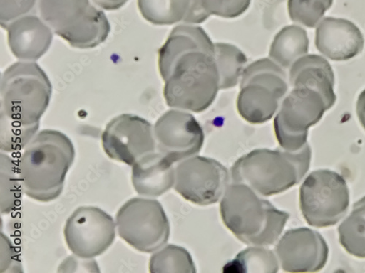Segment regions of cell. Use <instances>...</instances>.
I'll return each instance as SVG.
<instances>
[{
    "label": "cell",
    "instance_id": "obj_1",
    "mask_svg": "<svg viewBox=\"0 0 365 273\" xmlns=\"http://www.w3.org/2000/svg\"><path fill=\"white\" fill-rule=\"evenodd\" d=\"M75 156L73 144L63 133L46 129L37 134L19 161L24 194L41 203L57 199Z\"/></svg>",
    "mask_w": 365,
    "mask_h": 273
},
{
    "label": "cell",
    "instance_id": "obj_2",
    "mask_svg": "<svg viewBox=\"0 0 365 273\" xmlns=\"http://www.w3.org/2000/svg\"><path fill=\"white\" fill-rule=\"evenodd\" d=\"M220 212L225 226L240 241L255 247L275 244L289 218L250 186L235 182L222 196Z\"/></svg>",
    "mask_w": 365,
    "mask_h": 273
},
{
    "label": "cell",
    "instance_id": "obj_3",
    "mask_svg": "<svg viewBox=\"0 0 365 273\" xmlns=\"http://www.w3.org/2000/svg\"><path fill=\"white\" fill-rule=\"evenodd\" d=\"M312 155L309 144L296 151L255 149L235 163L232 180L250 186L259 196L277 195L299 183L310 168Z\"/></svg>",
    "mask_w": 365,
    "mask_h": 273
},
{
    "label": "cell",
    "instance_id": "obj_4",
    "mask_svg": "<svg viewBox=\"0 0 365 273\" xmlns=\"http://www.w3.org/2000/svg\"><path fill=\"white\" fill-rule=\"evenodd\" d=\"M162 78L167 105L181 110L196 113L206 110L220 90L215 52L205 50L180 55Z\"/></svg>",
    "mask_w": 365,
    "mask_h": 273
},
{
    "label": "cell",
    "instance_id": "obj_5",
    "mask_svg": "<svg viewBox=\"0 0 365 273\" xmlns=\"http://www.w3.org/2000/svg\"><path fill=\"white\" fill-rule=\"evenodd\" d=\"M51 96V84L35 63L21 62L9 67L0 84V115L24 126L40 124Z\"/></svg>",
    "mask_w": 365,
    "mask_h": 273
},
{
    "label": "cell",
    "instance_id": "obj_6",
    "mask_svg": "<svg viewBox=\"0 0 365 273\" xmlns=\"http://www.w3.org/2000/svg\"><path fill=\"white\" fill-rule=\"evenodd\" d=\"M38 12L53 33L73 48H96L110 31L104 12L89 0H39Z\"/></svg>",
    "mask_w": 365,
    "mask_h": 273
},
{
    "label": "cell",
    "instance_id": "obj_7",
    "mask_svg": "<svg viewBox=\"0 0 365 273\" xmlns=\"http://www.w3.org/2000/svg\"><path fill=\"white\" fill-rule=\"evenodd\" d=\"M287 90L283 68L271 58L257 60L241 76L237 111L252 124H264L277 112Z\"/></svg>",
    "mask_w": 365,
    "mask_h": 273
},
{
    "label": "cell",
    "instance_id": "obj_8",
    "mask_svg": "<svg viewBox=\"0 0 365 273\" xmlns=\"http://www.w3.org/2000/svg\"><path fill=\"white\" fill-rule=\"evenodd\" d=\"M118 236L142 253H154L165 246L170 223L160 203L148 198H133L121 206L115 216Z\"/></svg>",
    "mask_w": 365,
    "mask_h": 273
},
{
    "label": "cell",
    "instance_id": "obj_9",
    "mask_svg": "<svg viewBox=\"0 0 365 273\" xmlns=\"http://www.w3.org/2000/svg\"><path fill=\"white\" fill-rule=\"evenodd\" d=\"M349 191L345 178L329 170L310 173L299 189V206L308 224L316 228L336 225L349 205Z\"/></svg>",
    "mask_w": 365,
    "mask_h": 273
},
{
    "label": "cell",
    "instance_id": "obj_10",
    "mask_svg": "<svg viewBox=\"0 0 365 273\" xmlns=\"http://www.w3.org/2000/svg\"><path fill=\"white\" fill-rule=\"evenodd\" d=\"M329 109L323 97L308 87H294L274 119L277 139L285 150L296 151L307 143L308 132Z\"/></svg>",
    "mask_w": 365,
    "mask_h": 273
},
{
    "label": "cell",
    "instance_id": "obj_11",
    "mask_svg": "<svg viewBox=\"0 0 365 273\" xmlns=\"http://www.w3.org/2000/svg\"><path fill=\"white\" fill-rule=\"evenodd\" d=\"M116 231L115 221L106 211L95 206H81L67 220L64 237L73 254L96 258L111 247Z\"/></svg>",
    "mask_w": 365,
    "mask_h": 273
},
{
    "label": "cell",
    "instance_id": "obj_12",
    "mask_svg": "<svg viewBox=\"0 0 365 273\" xmlns=\"http://www.w3.org/2000/svg\"><path fill=\"white\" fill-rule=\"evenodd\" d=\"M101 139L103 150L110 159L131 166L157 149L153 127L146 119L130 114L110 120Z\"/></svg>",
    "mask_w": 365,
    "mask_h": 273
},
{
    "label": "cell",
    "instance_id": "obj_13",
    "mask_svg": "<svg viewBox=\"0 0 365 273\" xmlns=\"http://www.w3.org/2000/svg\"><path fill=\"white\" fill-rule=\"evenodd\" d=\"M230 181L228 170L220 162L195 156L182 161L175 168L174 188L186 200L199 205L217 203Z\"/></svg>",
    "mask_w": 365,
    "mask_h": 273
},
{
    "label": "cell",
    "instance_id": "obj_14",
    "mask_svg": "<svg viewBox=\"0 0 365 273\" xmlns=\"http://www.w3.org/2000/svg\"><path fill=\"white\" fill-rule=\"evenodd\" d=\"M154 131L158 151L173 164L198 154L204 143V132L197 120L180 110L165 112Z\"/></svg>",
    "mask_w": 365,
    "mask_h": 273
},
{
    "label": "cell",
    "instance_id": "obj_15",
    "mask_svg": "<svg viewBox=\"0 0 365 273\" xmlns=\"http://www.w3.org/2000/svg\"><path fill=\"white\" fill-rule=\"evenodd\" d=\"M282 269L288 272H314L325 266L329 248L324 237L307 228L288 230L276 247Z\"/></svg>",
    "mask_w": 365,
    "mask_h": 273
},
{
    "label": "cell",
    "instance_id": "obj_16",
    "mask_svg": "<svg viewBox=\"0 0 365 273\" xmlns=\"http://www.w3.org/2000/svg\"><path fill=\"white\" fill-rule=\"evenodd\" d=\"M315 44L324 55L341 62L359 54L364 41L359 28L350 21L327 17L317 26Z\"/></svg>",
    "mask_w": 365,
    "mask_h": 273
},
{
    "label": "cell",
    "instance_id": "obj_17",
    "mask_svg": "<svg viewBox=\"0 0 365 273\" xmlns=\"http://www.w3.org/2000/svg\"><path fill=\"white\" fill-rule=\"evenodd\" d=\"M9 48L15 57L23 62H34L48 50L53 31L41 17L36 14L21 17L5 28Z\"/></svg>",
    "mask_w": 365,
    "mask_h": 273
},
{
    "label": "cell",
    "instance_id": "obj_18",
    "mask_svg": "<svg viewBox=\"0 0 365 273\" xmlns=\"http://www.w3.org/2000/svg\"><path fill=\"white\" fill-rule=\"evenodd\" d=\"M173 163L157 151L139 159L132 169V183L138 195L148 198L160 197L175 185Z\"/></svg>",
    "mask_w": 365,
    "mask_h": 273
},
{
    "label": "cell",
    "instance_id": "obj_19",
    "mask_svg": "<svg viewBox=\"0 0 365 273\" xmlns=\"http://www.w3.org/2000/svg\"><path fill=\"white\" fill-rule=\"evenodd\" d=\"M289 80L294 87H308L317 91L330 109L336 102L334 93V77L327 60L317 55L299 58L291 67Z\"/></svg>",
    "mask_w": 365,
    "mask_h": 273
},
{
    "label": "cell",
    "instance_id": "obj_20",
    "mask_svg": "<svg viewBox=\"0 0 365 273\" xmlns=\"http://www.w3.org/2000/svg\"><path fill=\"white\" fill-rule=\"evenodd\" d=\"M196 50L215 52V44L205 30L200 26L191 25L175 27L158 51V65L161 77L165 75L180 55Z\"/></svg>",
    "mask_w": 365,
    "mask_h": 273
},
{
    "label": "cell",
    "instance_id": "obj_21",
    "mask_svg": "<svg viewBox=\"0 0 365 273\" xmlns=\"http://www.w3.org/2000/svg\"><path fill=\"white\" fill-rule=\"evenodd\" d=\"M309 46L305 29L295 25L287 26L274 38L269 56L283 69H288L308 53Z\"/></svg>",
    "mask_w": 365,
    "mask_h": 273
},
{
    "label": "cell",
    "instance_id": "obj_22",
    "mask_svg": "<svg viewBox=\"0 0 365 273\" xmlns=\"http://www.w3.org/2000/svg\"><path fill=\"white\" fill-rule=\"evenodd\" d=\"M24 188L19 163L6 153L0 155V211L9 215L19 205Z\"/></svg>",
    "mask_w": 365,
    "mask_h": 273
},
{
    "label": "cell",
    "instance_id": "obj_23",
    "mask_svg": "<svg viewBox=\"0 0 365 273\" xmlns=\"http://www.w3.org/2000/svg\"><path fill=\"white\" fill-rule=\"evenodd\" d=\"M339 233L341 245L349 255L365 258V196L354 204Z\"/></svg>",
    "mask_w": 365,
    "mask_h": 273
},
{
    "label": "cell",
    "instance_id": "obj_24",
    "mask_svg": "<svg viewBox=\"0 0 365 273\" xmlns=\"http://www.w3.org/2000/svg\"><path fill=\"white\" fill-rule=\"evenodd\" d=\"M191 0H138L142 16L155 25H172L184 21L188 14Z\"/></svg>",
    "mask_w": 365,
    "mask_h": 273
},
{
    "label": "cell",
    "instance_id": "obj_25",
    "mask_svg": "<svg viewBox=\"0 0 365 273\" xmlns=\"http://www.w3.org/2000/svg\"><path fill=\"white\" fill-rule=\"evenodd\" d=\"M279 262L276 254L264 247H253L243 250L224 267V272L237 273H276Z\"/></svg>",
    "mask_w": 365,
    "mask_h": 273
},
{
    "label": "cell",
    "instance_id": "obj_26",
    "mask_svg": "<svg viewBox=\"0 0 365 273\" xmlns=\"http://www.w3.org/2000/svg\"><path fill=\"white\" fill-rule=\"evenodd\" d=\"M215 58L220 73V90L235 87L247 64L246 55L233 45L215 43Z\"/></svg>",
    "mask_w": 365,
    "mask_h": 273
},
{
    "label": "cell",
    "instance_id": "obj_27",
    "mask_svg": "<svg viewBox=\"0 0 365 273\" xmlns=\"http://www.w3.org/2000/svg\"><path fill=\"white\" fill-rule=\"evenodd\" d=\"M151 273H195L196 267L191 255L185 248L164 246L154 252L149 260Z\"/></svg>",
    "mask_w": 365,
    "mask_h": 273
},
{
    "label": "cell",
    "instance_id": "obj_28",
    "mask_svg": "<svg viewBox=\"0 0 365 273\" xmlns=\"http://www.w3.org/2000/svg\"><path fill=\"white\" fill-rule=\"evenodd\" d=\"M40 124L24 126L0 115V149L4 153H16L28 145L37 134Z\"/></svg>",
    "mask_w": 365,
    "mask_h": 273
},
{
    "label": "cell",
    "instance_id": "obj_29",
    "mask_svg": "<svg viewBox=\"0 0 365 273\" xmlns=\"http://www.w3.org/2000/svg\"><path fill=\"white\" fill-rule=\"evenodd\" d=\"M332 3L333 0H288V12L294 23L314 28Z\"/></svg>",
    "mask_w": 365,
    "mask_h": 273
},
{
    "label": "cell",
    "instance_id": "obj_30",
    "mask_svg": "<svg viewBox=\"0 0 365 273\" xmlns=\"http://www.w3.org/2000/svg\"><path fill=\"white\" fill-rule=\"evenodd\" d=\"M203 11L209 16L234 18L245 14L251 0H198Z\"/></svg>",
    "mask_w": 365,
    "mask_h": 273
},
{
    "label": "cell",
    "instance_id": "obj_31",
    "mask_svg": "<svg viewBox=\"0 0 365 273\" xmlns=\"http://www.w3.org/2000/svg\"><path fill=\"white\" fill-rule=\"evenodd\" d=\"M39 0H0V23L4 29L12 21L35 14Z\"/></svg>",
    "mask_w": 365,
    "mask_h": 273
},
{
    "label": "cell",
    "instance_id": "obj_32",
    "mask_svg": "<svg viewBox=\"0 0 365 273\" xmlns=\"http://www.w3.org/2000/svg\"><path fill=\"white\" fill-rule=\"evenodd\" d=\"M22 264L19 255L11 241L4 232L1 233V266L0 272H22Z\"/></svg>",
    "mask_w": 365,
    "mask_h": 273
},
{
    "label": "cell",
    "instance_id": "obj_33",
    "mask_svg": "<svg viewBox=\"0 0 365 273\" xmlns=\"http://www.w3.org/2000/svg\"><path fill=\"white\" fill-rule=\"evenodd\" d=\"M58 272H101L100 267L95 258H83L74 254L66 257L58 267Z\"/></svg>",
    "mask_w": 365,
    "mask_h": 273
},
{
    "label": "cell",
    "instance_id": "obj_34",
    "mask_svg": "<svg viewBox=\"0 0 365 273\" xmlns=\"http://www.w3.org/2000/svg\"><path fill=\"white\" fill-rule=\"evenodd\" d=\"M93 1L103 10L116 11L123 7L128 2V0H93Z\"/></svg>",
    "mask_w": 365,
    "mask_h": 273
},
{
    "label": "cell",
    "instance_id": "obj_35",
    "mask_svg": "<svg viewBox=\"0 0 365 273\" xmlns=\"http://www.w3.org/2000/svg\"><path fill=\"white\" fill-rule=\"evenodd\" d=\"M356 113L359 122L365 130V90L359 95L356 104Z\"/></svg>",
    "mask_w": 365,
    "mask_h": 273
}]
</instances>
